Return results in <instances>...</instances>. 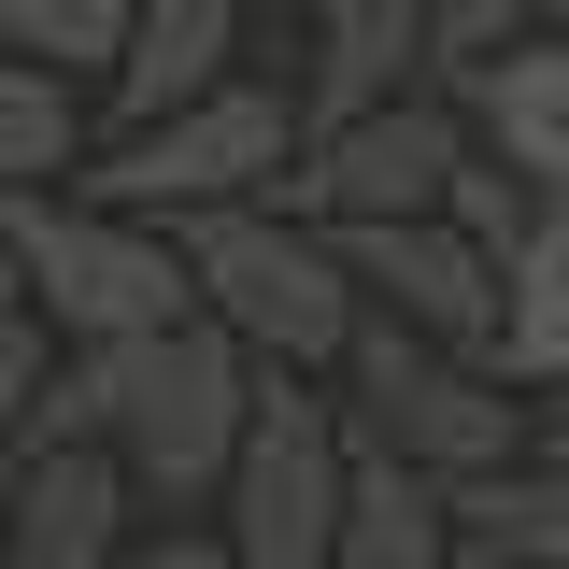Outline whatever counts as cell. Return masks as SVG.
I'll list each match as a JSON object with an SVG mask.
<instances>
[{
	"label": "cell",
	"instance_id": "1",
	"mask_svg": "<svg viewBox=\"0 0 569 569\" xmlns=\"http://www.w3.org/2000/svg\"><path fill=\"white\" fill-rule=\"evenodd\" d=\"M171 242H186V284H200V328H228V342L257 356V370H284V385H342L370 299H356L328 228H299L284 200H257V213H200V228H171Z\"/></svg>",
	"mask_w": 569,
	"mask_h": 569
},
{
	"label": "cell",
	"instance_id": "2",
	"mask_svg": "<svg viewBox=\"0 0 569 569\" xmlns=\"http://www.w3.org/2000/svg\"><path fill=\"white\" fill-rule=\"evenodd\" d=\"M299 157H313V114H299V86H213V100H186L171 129H129L86 157V186L71 200L100 213H142V228H200V213H257L299 186Z\"/></svg>",
	"mask_w": 569,
	"mask_h": 569
},
{
	"label": "cell",
	"instance_id": "3",
	"mask_svg": "<svg viewBox=\"0 0 569 569\" xmlns=\"http://www.w3.org/2000/svg\"><path fill=\"white\" fill-rule=\"evenodd\" d=\"M342 427H356V456H385V470H427V485H485V470H512L527 441H541V413L498 385L485 356H441L413 342V328H356L342 356Z\"/></svg>",
	"mask_w": 569,
	"mask_h": 569
},
{
	"label": "cell",
	"instance_id": "4",
	"mask_svg": "<svg viewBox=\"0 0 569 569\" xmlns=\"http://www.w3.org/2000/svg\"><path fill=\"white\" fill-rule=\"evenodd\" d=\"M14 242H29V313L58 356H129V342H171L200 313L186 284V242L142 228V213H100V200H14Z\"/></svg>",
	"mask_w": 569,
	"mask_h": 569
},
{
	"label": "cell",
	"instance_id": "5",
	"mask_svg": "<svg viewBox=\"0 0 569 569\" xmlns=\"http://www.w3.org/2000/svg\"><path fill=\"white\" fill-rule=\"evenodd\" d=\"M257 356L228 328H171V342H129L114 356V470L129 498H171V512H213L228 470H242V427H257Z\"/></svg>",
	"mask_w": 569,
	"mask_h": 569
},
{
	"label": "cell",
	"instance_id": "6",
	"mask_svg": "<svg viewBox=\"0 0 569 569\" xmlns=\"http://www.w3.org/2000/svg\"><path fill=\"white\" fill-rule=\"evenodd\" d=\"M342 498H356V427L342 385H257V427H242V470L213 498V541L242 569H342Z\"/></svg>",
	"mask_w": 569,
	"mask_h": 569
},
{
	"label": "cell",
	"instance_id": "7",
	"mask_svg": "<svg viewBox=\"0 0 569 569\" xmlns=\"http://www.w3.org/2000/svg\"><path fill=\"white\" fill-rule=\"evenodd\" d=\"M470 157H485L470 114L427 86V100H399V114L328 129L313 157H299L284 213H299V228H328V242H356V228H441V200H456V171H470Z\"/></svg>",
	"mask_w": 569,
	"mask_h": 569
},
{
	"label": "cell",
	"instance_id": "8",
	"mask_svg": "<svg viewBox=\"0 0 569 569\" xmlns=\"http://www.w3.org/2000/svg\"><path fill=\"white\" fill-rule=\"evenodd\" d=\"M342 271H356V299H370L385 328H413V342L498 370V257H470L456 228H356Z\"/></svg>",
	"mask_w": 569,
	"mask_h": 569
},
{
	"label": "cell",
	"instance_id": "9",
	"mask_svg": "<svg viewBox=\"0 0 569 569\" xmlns=\"http://www.w3.org/2000/svg\"><path fill=\"white\" fill-rule=\"evenodd\" d=\"M441 71V0H313V71H299V114L313 142L356 114H399Z\"/></svg>",
	"mask_w": 569,
	"mask_h": 569
},
{
	"label": "cell",
	"instance_id": "10",
	"mask_svg": "<svg viewBox=\"0 0 569 569\" xmlns=\"http://www.w3.org/2000/svg\"><path fill=\"white\" fill-rule=\"evenodd\" d=\"M0 556L14 569H129V470L29 441L0 470Z\"/></svg>",
	"mask_w": 569,
	"mask_h": 569
},
{
	"label": "cell",
	"instance_id": "11",
	"mask_svg": "<svg viewBox=\"0 0 569 569\" xmlns=\"http://www.w3.org/2000/svg\"><path fill=\"white\" fill-rule=\"evenodd\" d=\"M228 58H242V0H142L129 58H114V86H100V100H114V142L171 129L186 100H213V86H242Z\"/></svg>",
	"mask_w": 569,
	"mask_h": 569
},
{
	"label": "cell",
	"instance_id": "12",
	"mask_svg": "<svg viewBox=\"0 0 569 569\" xmlns=\"http://www.w3.org/2000/svg\"><path fill=\"white\" fill-rule=\"evenodd\" d=\"M456 114H470V142H485L512 186H541V200H569V29H541L527 58H498L456 86Z\"/></svg>",
	"mask_w": 569,
	"mask_h": 569
},
{
	"label": "cell",
	"instance_id": "13",
	"mask_svg": "<svg viewBox=\"0 0 569 569\" xmlns=\"http://www.w3.org/2000/svg\"><path fill=\"white\" fill-rule=\"evenodd\" d=\"M498 385H512L527 413L569 399V200H541V228H527L512 271H498Z\"/></svg>",
	"mask_w": 569,
	"mask_h": 569
},
{
	"label": "cell",
	"instance_id": "14",
	"mask_svg": "<svg viewBox=\"0 0 569 569\" xmlns=\"http://www.w3.org/2000/svg\"><path fill=\"white\" fill-rule=\"evenodd\" d=\"M456 498V541L498 569H569V456L556 441H527L512 470H485V485H441Z\"/></svg>",
	"mask_w": 569,
	"mask_h": 569
},
{
	"label": "cell",
	"instance_id": "15",
	"mask_svg": "<svg viewBox=\"0 0 569 569\" xmlns=\"http://www.w3.org/2000/svg\"><path fill=\"white\" fill-rule=\"evenodd\" d=\"M342 569H470V541H456V498L427 485V470H385V456H356Z\"/></svg>",
	"mask_w": 569,
	"mask_h": 569
},
{
	"label": "cell",
	"instance_id": "16",
	"mask_svg": "<svg viewBox=\"0 0 569 569\" xmlns=\"http://www.w3.org/2000/svg\"><path fill=\"white\" fill-rule=\"evenodd\" d=\"M86 86H58V71L0 58V200H58V186H86Z\"/></svg>",
	"mask_w": 569,
	"mask_h": 569
},
{
	"label": "cell",
	"instance_id": "17",
	"mask_svg": "<svg viewBox=\"0 0 569 569\" xmlns=\"http://www.w3.org/2000/svg\"><path fill=\"white\" fill-rule=\"evenodd\" d=\"M129 14L142 0H0V58H29V71H58V86H114V58H129Z\"/></svg>",
	"mask_w": 569,
	"mask_h": 569
},
{
	"label": "cell",
	"instance_id": "18",
	"mask_svg": "<svg viewBox=\"0 0 569 569\" xmlns=\"http://www.w3.org/2000/svg\"><path fill=\"white\" fill-rule=\"evenodd\" d=\"M541 29H569V0H441V71L470 86V71H498V58H527Z\"/></svg>",
	"mask_w": 569,
	"mask_h": 569
},
{
	"label": "cell",
	"instance_id": "19",
	"mask_svg": "<svg viewBox=\"0 0 569 569\" xmlns=\"http://www.w3.org/2000/svg\"><path fill=\"white\" fill-rule=\"evenodd\" d=\"M441 228H456L470 257H498V271H512V242L541 228V186H512L498 157H470V171H456V200H441Z\"/></svg>",
	"mask_w": 569,
	"mask_h": 569
},
{
	"label": "cell",
	"instance_id": "20",
	"mask_svg": "<svg viewBox=\"0 0 569 569\" xmlns=\"http://www.w3.org/2000/svg\"><path fill=\"white\" fill-rule=\"evenodd\" d=\"M43 370H58V342H43V328H14V342H0V470L29 456V413H43Z\"/></svg>",
	"mask_w": 569,
	"mask_h": 569
},
{
	"label": "cell",
	"instance_id": "21",
	"mask_svg": "<svg viewBox=\"0 0 569 569\" xmlns=\"http://www.w3.org/2000/svg\"><path fill=\"white\" fill-rule=\"evenodd\" d=\"M129 569H242L213 527H171V541H129Z\"/></svg>",
	"mask_w": 569,
	"mask_h": 569
},
{
	"label": "cell",
	"instance_id": "22",
	"mask_svg": "<svg viewBox=\"0 0 569 569\" xmlns=\"http://www.w3.org/2000/svg\"><path fill=\"white\" fill-rule=\"evenodd\" d=\"M14 328H43V313H29V242H14V200H0V342Z\"/></svg>",
	"mask_w": 569,
	"mask_h": 569
},
{
	"label": "cell",
	"instance_id": "23",
	"mask_svg": "<svg viewBox=\"0 0 569 569\" xmlns=\"http://www.w3.org/2000/svg\"><path fill=\"white\" fill-rule=\"evenodd\" d=\"M541 427H556V441H569V399H556V413H541Z\"/></svg>",
	"mask_w": 569,
	"mask_h": 569
},
{
	"label": "cell",
	"instance_id": "24",
	"mask_svg": "<svg viewBox=\"0 0 569 569\" xmlns=\"http://www.w3.org/2000/svg\"><path fill=\"white\" fill-rule=\"evenodd\" d=\"M541 441H556V427H541ZM556 456H569V441H556Z\"/></svg>",
	"mask_w": 569,
	"mask_h": 569
},
{
	"label": "cell",
	"instance_id": "25",
	"mask_svg": "<svg viewBox=\"0 0 569 569\" xmlns=\"http://www.w3.org/2000/svg\"><path fill=\"white\" fill-rule=\"evenodd\" d=\"M0 569H14V556H0Z\"/></svg>",
	"mask_w": 569,
	"mask_h": 569
}]
</instances>
